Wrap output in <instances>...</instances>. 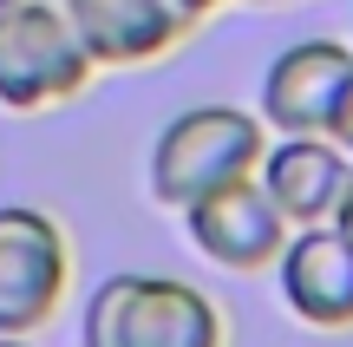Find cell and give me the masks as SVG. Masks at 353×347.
I'll return each instance as SVG.
<instances>
[{
    "instance_id": "obj_1",
    "label": "cell",
    "mask_w": 353,
    "mask_h": 347,
    "mask_svg": "<svg viewBox=\"0 0 353 347\" xmlns=\"http://www.w3.org/2000/svg\"><path fill=\"white\" fill-rule=\"evenodd\" d=\"M79 347H229V321L176 275H105L85 301Z\"/></svg>"
},
{
    "instance_id": "obj_2",
    "label": "cell",
    "mask_w": 353,
    "mask_h": 347,
    "mask_svg": "<svg viewBox=\"0 0 353 347\" xmlns=\"http://www.w3.org/2000/svg\"><path fill=\"white\" fill-rule=\"evenodd\" d=\"M268 138L262 118L242 112V105H196V112H176L151 144V197L164 210H190L203 197L229 190V184L255 177Z\"/></svg>"
},
{
    "instance_id": "obj_3",
    "label": "cell",
    "mask_w": 353,
    "mask_h": 347,
    "mask_svg": "<svg viewBox=\"0 0 353 347\" xmlns=\"http://www.w3.org/2000/svg\"><path fill=\"white\" fill-rule=\"evenodd\" d=\"M92 52L65 26L52 0H20L0 20V105L7 112H46L92 86Z\"/></svg>"
},
{
    "instance_id": "obj_4",
    "label": "cell",
    "mask_w": 353,
    "mask_h": 347,
    "mask_svg": "<svg viewBox=\"0 0 353 347\" xmlns=\"http://www.w3.org/2000/svg\"><path fill=\"white\" fill-rule=\"evenodd\" d=\"M72 288V243L33 204L0 210V335H39Z\"/></svg>"
},
{
    "instance_id": "obj_5",
    "label": "cell",
    "mask_w": 353,
    "mask_h": 347,
    "mask_svg": "<svg viewBox=\"0 0 353 347\" xmlns=\"http://www.w3.org/2000/svg\"><path fill=\"white\" fill-rule=\"evenodd\" d=\"M92 66H151L183 46L223 0H52Z\"/></svg>"
},
{
    "instance_id": "obj_6",
    "label": "cell",
    "mask_w": 353,
    "mask_h": 347,
    "mask_svg": "<svg viewBox=\"0 0 353 347\" xmlns=\"http://www.w3.org/2000/svg\"><path fill=\"white\" fill-rule=\"evenodd\" d=\"M275 282H281V301L294 308V321L321 328V335L353 328V236L334 217L288 230V243L275 256Z\"/></svg>"
},
{
    "instance_id": "obj_7",
    "label": "cell",
    "mask_w": 353,
    "mask_h": 347,
    "mask_svg": "<svg viewBox=\"0 0 353 347\" xmlns=\"http://www.w3.org/2000/svg\"><path fill=\"white\" fill-rule=\"evenodd\" d=\"M190 230V243L203 249V256L216 262V269H236V275H255V269H275L281 243H288L294 223L275 210V197L262 190L255 177L229 184V190L203 197V204L176 210Z\"/></svg>"
},
{
    "instance_id": "obj_8",
    "label": "cell",
    "mask_w": 353,
    "mask_h": 347,
    "mask_svg": "<svg viewBox=\"0 0 353 347\" xmlns=\"http://www.w3.org/2000/svg\"><path fill=\"white\" fill-rule=\"evenodd\" d=\"M347 79H353L347 39H294L275 52V66L262 79V118L275 131H327Z\"/></svg>"
},
{
    "instance_id": "obj_9",
    "label": "cell",
    "mask_w": 353,
    "mask_h": 347,
    "mask_svg": "<svg viewBox=\"0 0 353 347\" xmlns=\"http://www.w3.org/2000/svg\"><path fill=\"white\" fill-rule=\"evenodd\" d=\"M347 170H353V157L327 131H281V144H268L262 164H255V184L301 230V223H327L334 217V204L347 190Z\"/></svg>"
},
{
    "instance_id": "obj_10",
    "label": "cell",
    "mask_w": 353,
    "mask_h": 347,
    "mask_svg": "<svg viewBox=\"0 0 353 347\" xmlns=\"http://www.w3.org/2000/svg\"><path fill=\"white\" fill-rule=\"evenodd\" d=\"M327 138L341 144V151L353 157V79L341 86V105H334V118H327Z\"/></svg>"
},
{
    "instance_id": "obj_11",
    "label": "cell",
    "mask_w": 353,
    "mask_h": 347,
    "mask_svg": "<svg viewBox=\"0 0 353 347\" xmlns=\"http://www.w3.org/2000/svg\"><path fill=\"white\" fill-rule=\"evenodd\" d=\"M334 223L353 236V170H347V190H341V204H334Z\"/></svg>"
},
{
    "instance_id": "obj_12",
    "label": "cell",
    "mask_w": 353,
    "mask_h": 347,
    "mask_svg": "<svg viewBox=\"0 0 353 347\" xmlns=\"http://www.w3.org/2000/svg\"><path fill=\"white\" fill-rule=\"evenodd\" d=\"M0 347H26V335H0Z\"/></svg>"
},
{
    "instance_id": "obj_13",
    "label": "cell",
    "mask_w": 353,
    "mask_h": 347,
    "mask_svg": "<svg viewBox=\"0 0 353 347\" xmlns=\"http://www.w3.org/2000/svg\"><path fill=\"white\" fill-rule=\"evenodd\" d=\"M242 7H281V0H242Z\"/></svg>"
},
{
    "instance_id": "obj_14",
    "label": "cell",
    "mask_w": 353,
    "mask_h": 347,
    "mask_svg": "<svg viewBox=\"0 0 353 347\" xmlns=\"http://www.w3.org/2000/svg\"><path fill=\"white\" fill-rule=\"evenodd\" d=\"M13 7H20V0H0V20H7V13H13Z\"/></svg>"
}]
</instances>
